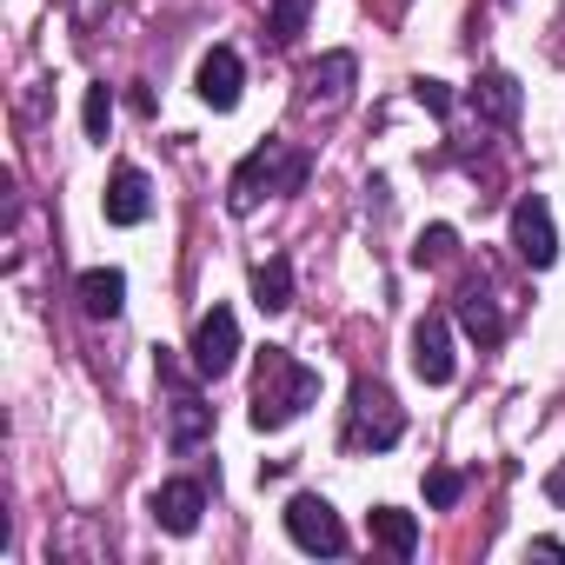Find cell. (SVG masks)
<instances>
[{"instance_id": "9c48e42d", "label": "cell", "mask_w": 565, "mask_h": 565, "mask_svg": "<svg viewBox=\"0 0 565 565\" xmlns=\"http://www.w3.org/2000/svg\"><path fill=\"white\" fill-rule=\"evenodd\" d=\"M413 373L426 380V386H452V327H446V313H426L419 327H413Z\"/></svg>"}, {"instance_id": "e0dca14e", "label": "cell", "mask_w": 565, "mask_h": 565, "mask_svg": "<svg viewBox=\"0 0 565 565\" xmlns=\"http://www.w3.org/2000/svg\"><path fill=\"white\" fill-rule=\"evenodd\" d=\"M373 539H380L393 558H413V552H419V519L399 512V505H380V512H373Z\"/></svg>"}, {"instance_id": "277c9868", "label": "cell", "mask_w": 565, "mask_h": 565, "mask_svg": "<svg viewBox=\"0 0 565 565\" xmlns=\"http://www.w3.org/2000/svg\"><path fill=\"white\" fill-rule=\"evenodd\" d=\"M353 81H360V61H353V54H320V61L300 74V114L333 120V114L353 100Z\"/></svg>"}, {"instance_id": "8992f818", "label": "cell", "mask_w": 565, "mask_h": 565, "mask_svg": "<svg viewBox=\"0 0 565 565\" xmlns=\"http://www.w3.org/2000/svg\"><path fill=\"white\" fill-rule=\"evenodd\" d=\"M233 360H239V320H233V307H213L193 327V373L200 380H226Z\"/></svg>"}, {"instance_id": "30bf717a", "label": "cell", "mask_w": 565, "mask_h": 565, "mask_svg": "<svg viewBox=\"0 0 565 565\" xmlns=\"http://www.w3.org/2000/svg\"><path fill=\"white\" fill-rule=\"evenodd\" d=\"M200 100L213 107V114H233L239 107V87H246V67H239V54L233 47H213L206 61H200Z\"/></svg>"}, {"instance_id": "5bb4252c", "label": "cell", "mask_w": 565, "mask_h": 565, "mask_svg": "<svg viewBox=\"0 0 565 565\" xmlns=\"http://www.w3.org/2000/svg\"><path fill=\"white\" fill-rule=\"evenodd\" d=\"M519 107H525V94H519V81H512V74H479V81H472V114H479V120L512 127V120H519Z\"/></svg>"}, {"instance_id": "603a6c76", "label": "cell", "mask_w": 565, "mask_h": 565, "mask_svg": "<svg viewBox=\"0 0 565 565\" xmlns=\"http://www.w3.org/2000/svg\"><path fill=\"white\" fill-rule=\"evenodd\" d=\"M545 499H552V505H565V466H552V472H545Z\"/></svg>"}, {"instance_id": "ac0fdd59", "label": "cell", "mask_w": 565, "mask_h": 565, "mask_svg": "<svg viewBox=\"0 0 565 565\" xmlns=\"http://www.w3.org/2000/svg\"><path fill=\"white\" fill-rule=\"evenodd\" d=\"M307 21H313V0H273V8H266V34H273V47H294V41L307 34Z\"/></svg>"}, {"instance_id": "44dd1931", "label": "cell", "mask_w": 565, "mask_h": 565, "mask_svg": "<svg viewBox=\"0 0 565 565\" xmlns=\"http://www.w3.org/2000/svg\"><path fill=\"white\" fill-rule=\"evenodd\" d=\"M107 127H114V87L100 81L87 87V140H107Z\"/></svg>"}, {"instance_id": "ba28073f", "label": "cell", "mask_w": 565, "mask_h": 565, "mask_svg": "<svg viewBox=\"0 0 565 565\" xmlns=\"http://www.w3.org/2000/svg\"><path fill=\"white\" fill-rule=\"evenodd\" d=\"M160 386L173 393V399H167V413H173V446H180V452H186V446H200V439L213 433V406L180 380V366H173V360H160Z\"/></svg>"}, {"instance_id": "5b68a950", "label": "cell", "mask_w": 565, "mask_h": 565, "mask_svg": "<svg viewBox=\"0 0 565 565\" xmlns=\"http://www.w3.org/2000/svg\"><path fill=\"white\" fill-rule=\"evenodd\" d=\"M287 532H294L300 552H327V558L347 552V525H340V512H333L320 492H300V499L287 505Z\"/></svg>"}, {"instance_id": "52a82bcc", "label": "cell", "mask_w": 565, "mask_h": 565, "mask_svg": "<svg viewBox=\"0 0 565 565\" xmlns=\"http://www.w3.org/2000/svg\"><path fill=\"white\" fill-rule=\"evenodd\" d=\"M512 246H519L525 266H552V259H558V226H552L545 193H525V200L512 206Z\"/></svg>"}, {"instance_id": "ffe728a7", "label": "cell", "mask_w": 565, "mask_h": 565, "mask_svg": "<svg viewBox=\"0 0 565 565\" xmlns=\"http://www.w3.org/2000/svg\"><path fill=\"white\" fill-rule=\"evenodd\" d=\"M459 492H466V479H459L452 466H433V472H426V505H433V512H452Z\"/></svg>"}, {"instance_id": "cb8c5ba5", "label": "cell", "mask_w": 565, "mask_h": 565, "mask_svg": "<svg viewBox=\"0 0 565 565\" xmlns=\"http://www.w3.org/2000/svg\"><path fill=\"white\" fill-rule=\"evenodd\" d=\"M393 8H406V0H393Z\"/></svg>"}, {"instance_id": "d6986e66", "label": "cell", "mask_w": 565, "mask_h": 565, "mask_svg": "<svg viewBox=\"0 0 565 565\" xmlns=\"http://www.w3.org/2000/svg\"><path fill=\"white\" fill-rule=\"evenodd\" d=\"M452 246H459V233H452V226H426V233H419V246H413V266H446V259H452Z\"/></svg>"}, {"instance_id": "7c38bea8", "label": "cell", "mask_w": 565, "mask_h": 565, "mask_svg": "<svg viewBox=\"0 0 565 565\" xmlns=\"http://www.w3.org/2000/svg\"><path fill=\"white\" fill-rule=\"evenodd\" d=\"M200 512H206V486H200V479H167V486L153 492V519H160V532H193Z\"/></svg>"}, {"instance_id": "7a4b0ae2", "label": "cell", "mask_w": 565, "mask_h": 565, "mask_svg": "<svg viewBox=\"0 0 565 565\" xmlns=\"http://www.w3.org/2000/svg\"><path fill=\"white\" fill-rule=\"evenodd\" d=\"M307 153L300 147H287V140H266V147H253L239 167H233V180H226V206L233 213H253L266 193H300L307 186Z\"/></svg>"}, {"instance_id": "3957f363", "label": "cell", "mask_w": 565, "mask_h": 565, "mask_svg": "<svg viewBox=\"0 0 565 565\" xmlns=\"http://www.w3.org/2000/svg\"><path fill=\"white\" fill-rule=\"evenodd\" d=\"M399 433H406L399 399L380 380H360L353 386V406H347V446L353 452H386V446H399Z\"/></svg>"}, {"instance_id": "8fae6325", "label": "cell", "mask_w": 565, "mask_h": 565, "mask_svg": "<svg viewBox=\"0 0 565 565\" xmlns=\"http://www.w3.org/2000/svg\"><path fill=\"white\" fill-rule=\"evenodd\" d=\"M107 220L114 226H140L147 213H153V180L140 173V167H114V180H107Z\"/></svg>"}, {"instance_id": "2e32d148", "label": "cell", "mask_w": 565, "mask_h": 565, "mask_svg": "<svg viewBox=\"0 0 565 565\" xmlns=\"http://www.w3.org/2000/svg\"><path fill=\"white\" fill-rule=\"evenodd\" d=\"M253 307H259V313H287V307H294V259L273 253V259L253 266Z\"/></svg>"}, {"instance_id": "6da1fadb", "label": "cell", "mask_w": 565, "mask_h": 565, "mask_svg": "<svg viewBox=\"0 0 565 565\" xmlns=\"http://www.w3.org/2000/svg\"><path fill=\"white\" fill-rule=\"evenodd\" d=\"M313 399H320V373L313 366H300L287 347H266L259 353V366H253V426L259 433L294 426Z\"/></svg>"}, {"instance_id": "4fadbf2b", "label": "cell", "mask_w": 565, "mask_h": 565, "mask_svg": "<svg viewBox=\"0 0 565 565\" xmlns=\"http://www.w3.org/2000/svg\"><path fill=\"white\" fill-rule=\"evenodd\" d=\"M459 327H466L479 347H499V340H505V313H499V300L486 294V279H466V287H459Z\"/></svg>"}, {"instance_id": "9a60e30c", "label": "cell", "mask_w": 565, "mask_h": 565, "mask_svg": "<svg viewBox=\"0 0 565 565\" xmlns=\"http://www.w3.org/2000/svg\"><path fill=\"white\" fill-rule=\"evenodd\" d=\"M81 307H87L94 320H114V313L127 307V273H120V266H87V273H81Z\"/></svg>"}, {"instance_id": "7402d4cb", "label": "cell", "mask_w": 565, "mask_h": 565, "mask_svg": "<svg viewBox=\"0 0 565 565\" xmlns=\"http://www.w3.org/2000/svg\"><path fill=\"white\" fill-rule=\"evenodd\" d=\"M413 100H419L433 120H446V114H452V87H446V81H426V74H419V81H413Z\"/></svg>"}]
</instances>
